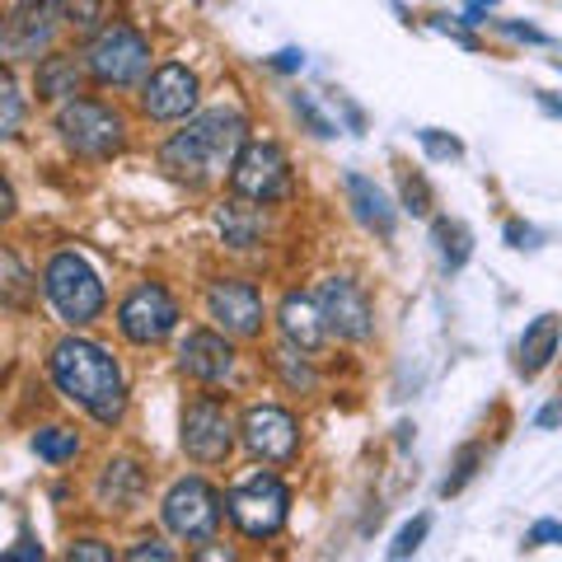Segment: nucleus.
<instances>
[{
	"mask_svg": "<svg viewBox=\"0 0 562 562\" xmlns=\"http://www.w3.org/2000/svg\"><path fill=\"white\" fill-rule=\"evenodd\" d=\"M47 371H52V384H57L70 403H80L94 422H103V427H113V422L127 413V384H122L117 361L99 342L61 338L52 347Z\"/></svg>",
	"mask_w": 562,
	"mask_h": 562,
	"instance_id": "nucleus-1",
	"label": "nucleus"
},
{
	"mask_svg": "<svg viewBox=\"0 0 562 562\" xmlns=\"http://www.w3.org/2000/svg\"><path fill=\"white\" fill-rule=\"evenodd\" d=\"M43 291H47L52 310H57L70 328H85V324H94L103 314V281H99V272L70 249L52 254L47 272H43Z\"/></svg>",
	"mask_w": 562,
	"mask_h": 562,
	"instance_id": "nucleus-2",
	"label": "nucleus"
},
{
	"mask_svg": "<svg viewBox=\"0 0 562 562\" xmlns=\"http://www.w3.org/2000/svg\"><path fill=\"white\" fill-rule=\"evenodd\" d=\"M85 66H90V76L99 85L122 90V85H136L150 70V43H146V33L132 24H103L99 33H90V43H85Z\"/></svg>",
	"mask_w": 562,
	"mask_h": 562,
	"instance_id": "nucleus-3",
	"label": "nucleus"
},
{
	"mask_svg": "<svg viewBox=\"0 0 562 562\" xmlns=\"http://www.w3.org/2000/svg\"><path fill=\"white\" fill-rule=\"evenodd\" d=\"M57 132L61 140L85 160H113V155L127 146V122L117 117V109L99 99H70L57 113Z\"/></svg>",
	"mask_w": 562,
	"mask_h": 562,
	"instance_id": "nucleus-4",
	"label": "nucleus"
},
{
	"mask_svg": "<svg viewBox=\"0 0 562 562\" xmlns=\"http://www.w3.org/2000/svg\"><path fill=\"white\" fill-rule=\"evenodd\" d=\"M225 512H231L239 535L272 539V535H281V525H286V516H291V492H286V483H281L277 473H254V479H244L239 487H231Z\"/></svg>",
	"mask_w": 562,
	"mask_h": 562,
	"instance_id": "nucleus-5",
	"label": "nucleus"
},
{
	"mask_svg": "<svg viewBox=\"0 0 562 562\" xmlns=\"http://www.w3.org/2000/svg\"><path fill=\"white\" fill-rule=\"evenodd\" d=\"M165 525L188 543H211L221 530V492L206 479H179L165 497Z\"/></svg>",
	"mask_w": 562,
	"mask_h": 562,
	"instance_id": "nucleus-6",
	"label": "nucleus"
},
{
	"mask_svg": "<svg viewBox=\"0 0 562 562\" xmlns=\"http://www.w3.org/2000/svg\"><path fill=\"white\" fill-rule=\"evenodd\" d=\"M231 188L239 198L262 202V206L286 198L291 165H286V155H281V146H272V140H249V146L239 150V160L231 165Z\"/></svg>",
	"mask_w": 562,
	"mask_h": 562,
	"instance_id": "nucleus-7",
	"label": "nucleus"
},
{
	"mask_svg": "<svg viewBox=\"0 0 562 562\" xmlns=\"http://www.w3.org/2000/svg\"><path fill=\"white\" fill-rule=\"evenodd\" d=\"M183 450L192 464H221L235 450V422L221 398H192L183 408Z\"/></svg>",
	"mask_w": 562,
	"mask_h": 562,
	"instance_id": "nucleus-8",
	"label": "nucleus"
},
{
	"mask_svg": "<svg viewBox=\"0 0 562 562\" xmlns=\"http://www.w3.org/2000/svg\"><path fill=\"white\" fill-rule=\"evenodd\" d=\"M117 328L122 338L136 342V347H155L165 342L173 328H179V305H173V295L165 286H136L127 301L117 305Z\"/></svg>",
	"mask_w": 562,
	"mask_h": 562,
	"instance_id": "nucleus-9",
	"label": "nucleus"
},
{
	"mask_svg": "<svg viewBox=\"0 0 562 562\" xmlns=\"http://www.w3.org/2000/svg\"><path fill=\"white\" fill-rule=\"evenodd\" d=\"M57 0H20L5 14V33H0L5 61H38V52H47L52 38H57Z\"/></svg>",
	"mask_w": 562,
	"mask_h": 562,
	"instance_id": "nucleus-10",
	"label": "nucleus"
},
{
	"mask_svg": "<svg viewBox=\"0 0 562 562\" xmlns=\"http://www.w3.org/2000/svg\"><path fill=\"white\" fill-rule=\"evenodd\" d=\"M314 301H319L328 328L338 333L347 342H366L375 333V310H371V295H366L351 277H324L319 291H314Z\"/></svg>",
	"mask_w": 562,
	"mask_h": 562,
	"instance_id": "nucleus-11",
	"label": "nucleus"
},
{
	"mask_svg": "<svg viewBox=\"0 0 562 562\" xmlns=\"http://www.w3.org/2000/svg\"><path fill=\"white\" fill-rule=\"evenodd\" d=\"M239 431H244L249 454L262 464H291L295 450H301V427H295V417L286 408H277V403H254V408L244 413Z\"/></svg>",
	"mask_w": 562,
	"mask_h": 562,
	"instance_id": "nucleus-12",
	"label": "nucleus"
},
{
	"mask_svg": "<svg viewBox=\"0 0 562 562\" xmlns=\"http://www.w3.org/2000/svg\"><path fill=\"white\" fill-rule=\"evenodd\" d=\"M206 314L231 333V338H254L262 328V295L254 281L221 277V281H211V291H206Z\"/></svg>",
	"mask_w": 562,
	"mask_h": 562,
	"instance_id": "nucleus-13",
	"label": "nucleus"
},
{
	"mask_svg": "<svg viewBox=\"0 0 562 562\" xmlns=\"http://www.w3.org/2000/svg\"><path fill=\"white\" fill-rule=\"evenodd\" d=\"M198 109V76L188 66L169 61L160 70H150L146 90H140V113L155 122H183Z\"/></svg>",
	"mask_w": 562,
	"mask_h": 562,
	"instance_id": "nucleus-14",
	"label": "nucleus"
},
{
	"mask_svg": "<svg viewBox=\"0 0 562 562\" xmlns=\"http://www.w3.org/2000/svg\"><path fill=\"white\" fill-rule=\"evenodd\" d=\"M160 169L169 173V179H179V183H188V188H198V183H206L211 173H216V155H211L206 136L188 122L183 132H173V136L165 140V150H160Z\"/></svg>",
	"mask_w": 562,
	"mask_h": 562,
	"instance_id": "nucleus-15",
	"label": "nucleus"
},
{
	"mask_svg": "<svg viewBox=\"0 0 562 562\" xmlns=\"http://www.w3.org/2000/svg\"><path fill=\"white\" fill-rule=\"evenodd\" d=\"M179 371L202 380V384H216V380H225L235 371V347L211 328H192L183 338V347H179Z\"/></svg>",
	"mask_w": 562,
	"mask_h": 562,
	"instance_id": "nucleus-16",
	"label": "nucleus"
},
{
	"mask_svg": "<svg viewBox=\"0 0 562 562\" xmlns=\"http://www.w3.org/2000/svg\"><path fill=\"white\" fill-rule=\"evenodd\" d=\"M281 338H286L291 347H301V351H319L324 347V338H328V319H324V310H319V301L314 295H301V291H291L286 301H281Z\"/></svg>",
	"mask_w": 562,
	"mask_h": 562,
	"instance_id": "nucleus-17",
	"label": "nucleus"
},
{
	"mask_svg": "<svg viewBox=\"0 0 562 562\" xmlns=\"http://www.w3.org/2000/svg\"><path fill=\"white\" fill-rule=\"evenodd\" d=\"M192 127L206 136L211 155H216V169L235 165L239 150L249 146V122H244V113H235V109H211L202 117H192Z\"/></svg>",
	"mask_w": 562,
	"mask_h": 562,
	"instance_id": "nucleus-18",
	"label": "nucleus"
},
{
	"mask_svg": "<svg viewBox=\"0 0 562 562\" xmlns=\"http://www.w3.org/2000/svg\"><path fill=\"white\" fill-rule=\"evenodd\" d=\"M146 492V469L136 460H109L99 473V506L103 512H132Z\"/></svg>",
	"mask_w": 562,
	"mask_h": 562,
	"instance_id": "nucleus-19",
	"label": "nucleus"
},
{
	"mask_svg": "<svg viewBox=\"0 0 562 562\" xmlns=\"http://www.w3.org/2000/svg\"><path fill=\"white\" fill-rule=\"evenodd\" d=\"M347 198H351V211H357V221L366 225V231H375L380 239H394L398 216H394L390 198H384L366 173H347Z\"/></svg>",
	"mask_w": 562,
	"mask_h": 562,
	"instance_id": "nucleus-20",
	"label": "nucleus"
},
{
	"mask_svg": "<svg viewBox=\"0 0 562 562\" xmlns=\"http://www.w3.org/2000/svg\"><path fill=\"white\" fill-rule=\"evenodd\" d=\"M558 347H562V319L558 314H539V319L525 328V338H520V375L535 380L543 366L558 357Z\"/></svg>",
	"mask_w": 562,
	"mask_h": 562,
	"instance_id": "nucleus-21",
	"label": "nucleus"
},
{
	"mask_svg": "<svg viewBox=\"0 0 562 562\" xmlns=\"http://www.w3.org/2000/svg\"><path fill=\"white\" fill-rule=\"evenodd\" d=\"M216 225H221V235L231 249H254V244L262 239V202H249V198H239L235 192V202H225L216 211Z\"/></svg>",
	"mask_w": 562,
	"mask_h": 562,
	"instance_id": "nucleus-22",
	"label": "nucleus"
},
{
	"mask_svg": "<svg viewBox=\"0 0 562 562\" xmlns=\"http://www.w3.org/2000/svg\"><path fill=\"white\" fill-rule=\"evenodd\" d=\"M80 85H85V76H80V61L76 57H43L38 61V94L43 99L70 103V99L80 94Z\"/></svg>",
	"mask_w": 562,
	"mask_h": 562,
	"instance_id": "nucleus-23",
	"label": "nucleus"
},
{
	"mask_svg": "<svg viewBox=\"0 0 562 562\" xmlns=\"http://www.w3.org/2000/svg\"><path fill=\"white\" fill-rule=\"evenodd\" d=\"M431 239H436V249H441V262L450 272H460L464 262H469V254H473V235H469V225L464 221H436L431 225Z\"/></svg>",
	"mask_w": 562,
	"mask_h": 562,
	"instance_id": "nucleus-24",
	"label": "nucleus"
},
{
	"mask_svg": "<svg viewBox=\"0 0 562 562\" xmlns=\"http://www.w3.org/2000/svg\"><path fill=\"white\" fill-rule=\"evenodd\" d=\"M0 272H5V281H0V295H5L10 310H29L33 305V281L24 272V262L14 249H0Z\"/></svg>",
	"mask_w": 562,
	"mask_h": 562,
	"instance_id": "nucleus-25",
	"label": "nucleus"
},
{
	"mask_svg": "<svg viewBox=\"0 0 562 562\" xmlns=\"http://www.w3.org/2000/svg\"><path fill=\"white\" fill-rule=\"evenodd\" d=\"M305 357H310V351H301V347H291V342L272 351V371H277L281 380H286V384H291V390H295V394H310V390H314V366H310Z\"/></svg>",
	"mask_w": 562,
	"mask_h": 562,
	"instance_id": "nucleus-26",
	"label": "nucleus"
},
{
	"mask_svg": "<svg viewBox=\"0 0 562 562\" xmlns=\"http://www.w3.org/2000/svg\"><path fill=\"white\" fill-rule=\"evenodd\" d=\"M33 454L47 460V464H66V460L80 454V436L70 427H43L38 436H33Z\"/></svg>",
	"mask_w": 562,
	"mask_h": 562,
	"instance_id": "nucleus-27",
	"label": "nucleus"
},
{
	"mask_svg": "<svg viewBox=\"0 0 562 562\" xmlns=\"http://www.w3.org/2000/svg\"><path fill=\"white\" fill-rule=\"evenodd\" d=\"M57 14L76 33H99L103 14H109V0H57Z\"/></svg>",
	"mask_w": 562,
	"mask_h": 562,
	"instance_id": "nucleus-28",
	"label": "nucleus"
},
{
	"mask_svg": "<svg viewBox=\"0 0 562 562\" xmlns=\"http://www.w3.org/2000/svg\"><path fill=\"white\" fill-rule=\"evenodd\" d=\"M479 464H483V450H479V446H464V450H460V460H454V473L441 483V497H454V492H464L469 479L479 473Z\"/></svg>",
	"mask_w": 562,
	"mask_h": 562,
	"instance_id": "nucleus-29",
	"label": "nucleus"
},
{
	"mask_svg": "<svg viewBox=\"0 0 562 562\" xmlns=\"http://www.w3.org/2000/svg\"><path fill=\"white\" fill-rule=\"evenodd\" d=\"M0 103H5V122H0V136H20V117H24V99H20V85L5 70V80H0Z\"/></svg>",
	"mask_w": 562,
	"mask_h": 562,
	"instance_id": "nucleus-30",
	"label": "nucleus"
},
{
	"mask_svg": "<svg viewBox=\"0 0 562 562\" xmlns=\"http://www.w3.org/2000/svg\"><path fill=\"white\" fill-rule=\"evenodd\" d=\"M427 530H431V516H417L413 525H403V530L394 535V543H390V558H408V553H417V549H422V539H427Z\"/></svg>",
	"mask_w": 562,
	"mask_h": 562,
	"instance_id": "nucleus-31",
	"label": "nucleus"
},
{
	"mask_svg": "<svg viewBox=\"0 0 562 562\" xmlns=\"http://www.w3.org/2000/svg\"><path fill=\"white\" fill-rule=\"evenodd\" d=\"M398 188H403V206H408L413 216H427V211H431V188H427V179H422V173H403Z\"/></svg>",
	"mask_w": 562,
	"mask_h": 562,
	"instance_id": "nucleus-32",
	"label": "nucleus"
},
{
	"mask_svg": "<svg viewBox=\"0 0 562 562\" xmlns=\"http://www.w3.org/2000/svg\"><path fill=\"white\" fill-rule=\"evenodd\" d=\"M417 140H422V146H427V155H431V160H454V155H464V146H460V140H454V136H441V132H417Z\"/></svg>",
	"mask_w": 562,
	"mask_h": 562,
	"instance_id": "nucleus-33",
	"label": "nucleus"
},
{
	"mask_svg": "<svg viewBox=\"0 0 562 562\" xmlns=\"http://www.w3.org/2000/svg\"><path fill=\"white\" fill-rule=\"evenodd\" d=\"M295 113L310 122V132H314V136H333V132H338V127H333V122L319 113V103H314L310 94H295Z\"/></svg>",
	"mask_w": 562,
	"mask_h": 562,
	"instance_id": "nucleus-34",
	"label": "nucleus"
},
{
	"mask_svg": "<svg viewBox=\"0 0 562 562\" xmlns=\"http://www.w3.org/2000/svg\"><path fill=\"white\" fill-rule=\"evenodd\" d=\"M66 558H70V562H113V549H103L99 539H76Z\"/></svg>",
	"mask_w": 562,
	"mask_h": 562,
	"instance_id": "nucleus-35",
	"label": "nucleus"
},
{
	"mask_svg": "<svg viewBox=\"0 0 562 562\" xmlns=\"http://www.w3.org/2000/svg\"><path fill=\"white\" fill-rule=\"evenodd\" d=\"M127 558H132V562H146V558L169 562L173 549H169V543H160V539H140V543H132V549H127Z\"/></svg>",
	"mask_w": 562,
	"mask_h": 562,
	"instance_id": "nucleus-36",
	"label": "nucleus"
},
{
	"mask_svg": "<svg viewBox=\"0 0 562 562\" xmlns=\"http://www.w3.org/2000/svg\"><path fill=\"white\" fill-rule=\"evenodd\" d=\"M543 543H562V525L558 520H539L530 535H525V549H543Z\"/></svg>",
	"mask_w": 562,
	"mask_h": 562,
	"instance_id": "nucleus-37",
	"label": "nucleus"
},
{
	"mask_svg": "<svg viewBox=\"0 0 562 562\" xmlns=\"http://www.w3.org/2000/svg\"><path fill=\"white\" fill-rule=\"evenodd\" d=\"M5 558H10V562H20V558L38 562V558H43V543H33V539H20V543H10V549H5Z\"/></svg>",
	"mask_w": 562,
	"mask_h": 562,
	"instance_id": "nucleus-38",
	"label": "nucleus"
},
{
	"mask_svg": "<svg viewBox=\"0 0 562 562\" xmlns=\"http://www.w3.org/2000/svg\"><path fill=\"white\" fill-rule=\"evenodd\" d=\"M272 66H277V70H301V66H305V57H301L295 47H286V52H277V57H272Z\"/></svg>",
	"mask_w": 562,
	"mask_h": 562,
	"instance_id": "nucleus-39",
	"label": "nucleus"
},
{
	"mask_svg": "<svg viewBox=\"0 0 562 562\" xmlns=\"http://www.w3.org/2000/svg\"><path fill=\"white\" fill-rule=\"evenodd\" d=\"M502 29L512 33V38H525V43H549V38H543L539 29H530V24H502Z\"/></svg>",
	"mask_w": 562,
	"mask_h": 562,
	"instance_id": "nucleus-40",
	"label": "nucleus"
},
{
	"mask_svg": "<svg viewBox=\"0 0 562 562\" xmlns=\"http://www.w3.org/2000/svg\"><path fill=\"white\" fill-rule=\"evenodd\" d=\"M558 422H562V398H558V403H549V408L539 413V427H558Z\"/></svg>",
	"mask_w": 562,
	"mask_h": 562,
	"instance_id": "nucleus-41",
	"label": "nucleus"
},
{
	"mask_svg": "<svg viewBox=\"0 0 562 562\" xmlns=\"http://www.w3.org/2000/svg\"><path fill=\"white\" fill-rule=\"evenodd\" d=\"M506 239H512V244H520V239H535V231H525V225H506ZM520 249H525V244H520Z\"/></svg>",
	"mask_w": 562,
	"mask_h": 562,
	"instance_id": "nucleus-42",
	"label": "nucleus"
},
{
	"mask_svg": "<svg viewBox=\"0 0 562 562\" xmlns=\"http://www.w3.org/2000/svg\"><path fill=\"white\" fill-rule=\"evenodd\" d=\"M492 5H497V0H469V14H487Z\"/></svg>",
	"mask_w": 562,
	"mask_h": 562,
	"instance_id": "nucleus-43",
	"label": "nucleus"
},
{
	"mask_svg": "<svg viewBox=\"0 0 562 562\" xmlns=\"http://www.w3.org/2000/svg\"><path fill=\"white\" fill-rule=\"evenodd\" d=\"M543 109H549V113H558V117H562V99H553V94H543Z\"/></svg>",
	"mask_w": 562,
	"mask_h": 562,
	"instance_id": "nucleus-44",
	"label": "nucleus"
}]
</instances>
